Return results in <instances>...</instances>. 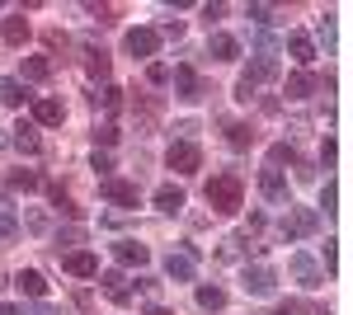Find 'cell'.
Masks as SVG:
<instances>
[{
  "instance_id": "277c9868",
  "label": "cell",
  "mask_w": 353,
  "mask_h": 315,
  "mask_svg": "<svg viewBox=\"0 0 353 315\" xmlns=\"http://www.w3.org/2000/svg\"><path fill=\"white\" fill-rule=\"evenodd\" d=\"M165 165H170L174 174H198V170H203V151H198V141H193V136H179V141H170V151H165Z\"/></svg>"
},
{
  "instance_id": "ac0fdd59",
  "label": "cell",
  "mask_w": 353,
  "mask_h": 315,
  "mask_svg": "<svg viewBox=\"0 0 353 315\" xmlns=\"http://www.w3.org/2000/svg\"><path fill=\"white\" fill-rule=\"evenodd\" d=\"M208 57H212V61H236V57H241V43H236L231 33H212V38H208Z\"/></svg>"
},
{
  "instance_id": "2e32d148",
  "label": "cell",
  "mask_w": 353,
  "mask_h": 315,
  "mask_svg": "<svg viewBox=\"0 0 353 315\" xmlns=\"http://www.w3.org/2000/svg\"><path fill=\"white\" fill-rule=\"evenodd\" d=\"M66 118L61 99H33V128H57Z\"/></svg>"
},
{
  "instance_id": "4dcf8cb0",
  "label": "cell",
  "mask_w": 353,
  "mask_h": 315,
  "mask_svg": "<svg viewBox=\"0 0 353 315\" xmlns=\"http://www.w3.org/2000/svg\"><path fill=\"white\" fill-rule=\"evenodd\" d=\"M226 141H231L236 151H245V146L254 141V128H245V123H231V128H226Z\"/></svg>"
},
{
  "instance_id": "4316f807",
  "label": "cell",
  "mask_w": 353,
  "mask_h": 315,
  "mask_svg": "<svg viewBox=\"0 0 353 315\" xmlns=\"http://www.w3.org/2000/svg\"><path fill=\"white\" fill-rule=\"evenodd\" d=\"M43 188H48V198H52V207H57V212H66V216H76V212H81L76 203H71V193H66L61 184H43Z\"/></svg>"
},
{
  "instance_id": "1f68e13d",
  "label": "cell",
  "mask_w": 353,
  "mask_h": 315,
  "mask_svg": "<svg viewBox=\"0 0 353 315\" xmlns=\"http://www.w3.org/2000/svg\"><path fill=\"white\" fill-rule=\"evenodd\" d=\"M250 245H254L250 236H231V240H221V259H241Z\"/></svg>"
},
{
  "instance_id": "3957f363",
  "label": "cell",
  "mask_w": 353,
  "mask_h": 315,
  "mask_svg": "<svg viewBox=\"0 0 353 315\" xmlns=\"http://www.w3.org/2000/svg\"><path fill=\"white\" fill-rule=\"evenodd\" d=\"M273 76H278V61L259 52V57H254V61L241 71V80H236V99H241V104H250V94H254L264 80H273Z\"/></svg>"
},
{
  "instance_id": "e0dca14e",
  "label": "cell",
  "mask_w": 353,
  "mask_h": 315,
  "mask_svg": "<svg viewBox=\"0 0 353 315\" xmlns=\"http://www.w3.org/2000/svg\"><path fill=\"white\" fill-rule=\"evenodd\" d=\"M14 287L24 292V296H33V301H43L48 296V278L38 268H24V273H14Z\"/></svg>"
},
{
  "instance_id": "d590c367",
  "label": "cell",
  "mask_w": 353,
  "mask_h": 315,
  "mask_svg": "<svg viewBox=\"0 0 353 315\" xmlns=\"http://www.w3.org/2000/svg\"><path fill=\"white\" fill-rule=\"evenodd\" d=\"M146 80H151V85H170V66H165V61H151V66H146Z\"/></svg>"
},
{
  "instance_id": "5bb4252c",
  "label": "cell",
  "mask_w": 353,
  "mask_h": 315,
  "mask_svg": "<svg viewBox=\"0 0 353 315\" xmlns=\"http://www.w3.org/2000/svg\"><path fill=\"white\" fill-rule=\"evenodd\" d=\"M113 259L118 263H128V268H141V263L151 259V250H146V245H141V240H132V236H123V240H113Z\"/></svg>"
},
{
  "instance_id": "603a6c76",
  "label": "cell",
  "mask_w": 353,
  "mask_h": 315,
  "mask_svg": "<svg viewBox=\"0 0 353 315\" xmlns=\"http://www.w3.org/2000/svg\"><path fill=\"white\" fill-rule=\"evenodd\" d=\"M0 38H5L10 48H24V38H28V19H24V14H10V19L0 24Z\"/></svg>"
},
{
  "instance_id": "d6986e66",
  "label": "cell",
  "mask_w": 353,
  "mask_h": 315,
  "mask_svg": "<svg viewBox=\"0 0 353 315\" xmlns=\"http://www.w3.org/2000/svg\"><path fill=\"white\" fill-rule=\"evenodd\" d=\"M288 52L297 66H311L316 61V43H311V33H288Z\"/></svg>"
},
{
  "instance_id": "b9f144b4",
  "label": "cell",
  "mask_w": 353,
  "mask_h": 315,
  "mask_svg": "<svg viewBox=\"0 0 353 315\" xmlns=\"http://www.w3.org/2000/svg\"><path fill=\"white\" fill-rule=\"evenodd\" d=\"M321 259H325V273L339 268V250H334V240H325V250H321Z\"/></svg>"
},
{
  "instance_id": "bcb514c9",
  "label": "cell",
  "mask_w": 353,
  "mask_h": 315,
  "mask_svg": "<svg viewBox=\"0 0 353 315\" xmlns=\"http://www.w3.org/2000/svg\"><path fill=\"white\" fill-rule=\"evenodd\" d=\"M146 315H170V311H165V306H146Z\"/></svg>"
},
{
  "instance_id": "f35d334b",
  "label": "cell",
  "mask_w": 353,
  "mask_h": 315,
  "mask_svg": "<svg viewBox=\"0 0 353 315\" xmlns=\"http://www.w3.org/2000/svg\"><path fill=\"white\" fill-rule=\"evenodd\" d=\"M90 170H99V174L109 179V170H113V156H109V151H94V156H90Z\"/></svg>"
},
{
  "instance_id": "484cf974",
  "label": "cell",
  "mask_w": 353,
  "mask_h": 315,
  "mask_svg": "<svg viewBox=\"0 0 353 315\" xmlns=\"http://www.w3.org/2000/svg\"><path fill=\"white\" fill-rule=\"evenodd\" d=\"M19 236V216H14V203L0 198V240H14Z\"/></svg>"
},
{
  "instance_id": "8fae6325",
  "label": "cell",
  "mask_w": 353,
  "mask_h": 315,
  "mask_svg": "<svg viewBox=\"0 0 353 315\" xmlns=\"http://www.w3.org/2000/svg\"><path fill=\"white\" fill-rule=\"evenodd\" d=\"M259 193H264L269 203H278V207H292V203H288V174H283V170H259Z\"/></svg>"
},
{
  "instance_id": "5b68a950",
  "label": "cell",
  "mask_w": 353,
  "mask_h": 315,
  "mask_svg": "<svg viewBox=\"0 0 353 315\" xmlns=\"http://www.w3.org/2000/svg\"><path fill=\"white\" fill-rule=\"evenodd\" d=\"M170 85H174V99H184V104H198V99H203V94H208V85H203V76H198V71H193L189 61H184V66H174V71H170Z\"/></svg>"
},
{
  "instance_id": "30bf717a",
  "label": "cell",
  "mask_w": 353,
  "mask_h": 315,
  "mask_svg": "<svg viewBox=\"0 0 353 315\" xmlns=\"http://www.w3.org/2000/svg\"><path fill=\"white\" fill-rule=\"evenodd\" d=\"M61 268L71 278H99V254L94 250H71V254H61Z\"/></svg>"
},
{
  "instance_id": "83f0119b",
  "label": "cell",
  "mask_w": 353,
  "mask_h": 315,
  "mask_svg": "<svg viewBox=\"0 0 353 315\" xmlns=\"http://www.w3.org/2000/svg\"><path fill=\"white\" fill-rule=\"evenodd\" d=\"M10 188L33 193V188H43V174H38V170H14V174H10Z\"/></svg>"
},
{
  "instance_id": "836d02e7",
  "label": "cell",
  "mask_w": 353,
  "mask_h": 315,
  "mask_svg": "<svg viewBox=\"0 0 353 315\" xmlns=\"http://www.w3.org/2000/svg\"><path fill=\"white\" fill-rule=\"evenodd\" d=\"M24 226L43 236V231H48V212H43V207H24Z\"/></svg>"
},
{
  "instance_id": "74e56055",
  "label": "cell",
  "mask_w": 353,
  "mask_h": 315,
  "mask_svg": "<svg viewBox=\"0 0 353 315\" xmlns=\"http://www.w3.org/2000/svg\"><path fill=\"white\" fill-rule=\"evenodd\" d=\"M334 203H339V188H334V179H325V188H321V207H325V216L334 212Z\"/></svg>"
},
{
  "instance_id": "f1b7e54d",
  "label": "cell",
  "mask_w": 353,
  "mask_h": 315,
  "mask_svg": "<svg viewBox=\"0 0 353 315\" xmlns=\"http://www.w3.org/2000/svg\"><path fill=\"white\" fill-rule=\"evenodd\" d=\"M94 104H104V113H118V108H123V90H118V85H104V90L94 94Z\"/></svg>"
},
{
  "instance_id": "e575fe53",
  "label": "cell",
  "mask_w": 353,
  "mask_h": 315,
  "mask_svg": "<svg viewBox=\"0 0 353 315\" xmlns=\"http://www.w3.org/2000/svg\"><path fill=\"white\" fill-rule=\"evenodd\" d=\"M311 43H325V52H330V48H334V24H330V19H316V38H311Z\"/></svg>"
},
{
  "instance_id": "ba28073f",
  "label": "cell",
  "mask_w": 353,
  "mask_h": 315,
  "mask_svg": "<svg viewBox=\"0 0 353 315\" xmlns=\"http://www.w3.org/2000/svg\"><path fill=\"white\" fill-rule=\"evenodd\" d=\"M123 48H128L137 61H151V57L161 52V33H156V28H132V33L123 38Z\"/></svg>"
},
{
  "instance_id": "cb8c5ba5",
  "label": "cell",
  "mask_w": 353,
  "mask_h": 315,
  "mask_svg": "<svg viewBox=\"0 0 353 315\" xmlns=\"http://www.w3.org/2000/svg\"><path fill=\"white\" fill-rule=\"evenodd\" d=\"M283 165H297V146L292 141H273L269 146V170H283Z\"/></svg>"
},
{
  "instance_id": "f6af8a7d",
  "label": "cell",
  "mask_w": 353,
  "mask_h": 315,
  "mask_svg": "<svg viewBox=\"0 0 353 315\" xmlns=\"http://www.w3.org/2000/svg\"><path fill=\"white\" fill-rule=\"evenodd\" d=\"M28 315H61V311H57V306H48V301H33V306H28Z\"/></svg>"
},
{
  "instance_id": "ee69618b",
  "label": "cell",
  "mask_w": 353,
  "mask_h": 315,
  "mask_svg": "<svg viewBox=\"0 0 353 315\" xmlns=\"http://www.w3.org/2000/svg\"><path fill=\"white\" fill-rule=\"evenodd\" d=\"M94 141H104V146H113V141H118V128H113V123H104V128L94 132Z\"/></svg>"
},
{
  "instance_id": "f546056e",
  "label": "cell",
  "mask_w": 353,
  "mask_h": 315,
  "mask_svg": "<svg viewBox=\"0 0 353 315\" xmlns=\"http://www.w3.org/2000/svg\"><path fill=\"white\" fill-rule=\"evenodd\" d=\"M198 306H203V311H221V306H226V292L221 287H198Z\"/></svg>"
},
{
  "instance_id": "7dc6e473",
  "label": "cell",
  "mask_w": 353,
  "mask_h": 315,
  "mask_svg": "<svg viewBox=\"0 0 353 315\" xmlns=\"http://www.w3.org/2000/svg\"><path fill=\"white\" fill-rule=\"evenodd\" d=\"M0 315H19V311H14V306H0Z\"/></svg>"
},
{
  "instance_id": "ab89813d",
  "label": "cell",
  "mask_w": 353,
  "mask_h": 315,
  "mask_svg": "<svg viewBox=\"0 0 353 315\" xmlns=\"http://www.w3.org/2000/svg\"><path fill=\"white\" fill-rule=\"evenodd\" d=\"M85 240V226H66V231H57V245H81Z\"/></svg>"
},
{
  "instance_id": "8992f818",
  "label": "cell",
  "mask_w": 353,
  "mask_h": 315,
  "mask_svg": "<svg viewBox=\"0 0 353 315\" xmlns=\"http://www.w3.org/2000/svg\"><path fill=\"white\" fill-rule=\"evenodd\" d=\"M165 278L170 283H193L198 278V254L193 250H170L165 254Z\"/></svg>"
},
{
  "instance_id": "7a4b0ae2",
  "label": "cell",
  "mask_w": 353,
  "mask_h": 315,
  "mask_svg": "<svg viewBox=\"0 0 353 315\" xmlns=\"http://www.w3.org/2000/svg\"><path fill=\"white\" fill-rule=\"evenodd\" d=\"M316 231H321V212H316V207H288V216L278 221V236L288 240V245H292V240L316 236Z\"/></svg>"
},
{
  "instance_id": "d4e9b609",
  "label": "cell",
  "mask_w": 353,
  "mask_h": 315,
  "mask_svg": "<svg viewBox=\"0 0 353 315\" xmlns=\"http://www.w3.org/2000/svg\"><path fill=\"white\" fill-rule=\"evenodd\" d=\"M24 99H28L24 80H0V104H10V108H24Z\"/></svg>"
},
{
  "instance_id": "4fadbf2b",
  "label": "cell",
  "mask_w": 353,
  "mask_h": 315,
  "mask_svg": "<svg viewBox=\"0 0 353 315\" xmlns=\"http://www.w3.org/2000/svg\"><path fill=\"white\" fill-rule=\"evenodd\" d=\"M316 90H330V76H311V71H292L288 76V99H311Z\"/></svg>"
},
{
  "instance_id": "44dd1931",
  "label": "cell",
  "mask_w": 353,
  "mask_h": 315,
  "mask_svg": "<svg viewBox=\"0 0 353 315\" xmlns=\"http://www.w3.org/2000/svg\"><path fill=\"white\" fill-rule=\"evenodd\" d=\"M156 207H161L165 216H179V212H184V188L161 184V188H156Z\"/></svg>"
},
{
  "instance_id": "9a60e30c",
  "label": "cell",
  "mask_w": 353,
  "mask_h": 315,
  "mask_svg": "<svg viewBox=\"0 0 353 315\" xmlns=\"http://www.w3.org/2000/svg\"><path fill=\"white\" fill-rule=\"evenodd\" d=\"M99 287L109 292V301H118V306L132 301V287H128V278H123L118 268H104V273H99Z\"/></svg>"
},
{
  "instance_id": "52a82bcc",
  "label": "cell",
  "mask_w": 353,
  "mask_h": 315,
  "mask_svg": "<svg viewBox=\"0 0 353 315\" xmlns=\"http://www.w3.org/2000/svg\"><path fill=\"white\" fill-rule=\"evenodd\" d=\"M241 283H245V292H250V296H273V287H278V273H273L269 263H245Z\"/></svg>"
},
{
  "instance_id": "d6a6232c",
  "label": "cell",
  "mask_w": 353,
  "mask_h": 315,
  "mask_svg": "<svg viewBox=\"0 0 353 315\" xmlns=\"http://www.w3.org/2000/svg\"><path fill=\"white\" fill-rule=\"evenodd\" d=\"M90 76L94 80H109V52L99 48V52H90Z\"/></svg>"
},
{
  "instance_id": "8d00e7d4",
  "label": "cell",
  "mask_w": 353,
  "mask_h": 315,
  "mask_svg": "<svg viewBox=\"0 0 353 315\" xmlns=\"http://www.w3.org/2000/svg\"><path fill=\"white\" fill-rule=\"evenodd\" d=\"M245 14H250L254 24H273V5H245Z\"/></svg>"
},
{
  "instance_id": "6da1fadb",
  "label": "cell",
  "mask_w": 353,
  "mask_h": 315,
  "mask_svg": "<svg viewBox=\"0 0 353 315\" xmlns=\"http://www.w3.org/2000/svg\"><path fill=\"white\" fill-rule=\"evenodd\" d=\"M203 198H208V207L212 212H241L245 207V184L236 170H221V174H212L208 179V188H203Z\"/></svg>"
},
{
  "instance_id": "7bdbcfd3",
  "label": "cell",
  "mask_w": 353,
  "mask_h": 315,
  "mask_svg": "<svg viewBox=\"0 0 353 315\" xmlns=\"http://www.w3.org/2000/svg\"><path fill=\"white\" fill-rule=\"evenodd\" d=\"M156 33H161V38H179V33H184V24H179V19H165Z\"/></svg>"
},
{
  "instance_id": "9c48e42d",
  "label": "cell",
  "mask_w": 353,
  "mask_h": 315,
  "mask_svg": "<svg viewBox=\"0 0 353 315\" xmlns=\"http://www.w3.org/2000/svg\"><path fill=\"white\" fill-rule=\"evenodd\" d=\"M99 193H104V203H113V207H137L141 203V188L128 184V179H113V174L99 184Z\"/></svg>"
},
{
  "instance_id": "60d3db41",
  "label": "cell",
  "mask_w": 353,
  "mask_h": 315,
  "mask_svg": "<svg viewBox=\"0 0 353 315\" xmlns=\"http://www.w3.org/2000/svg\"><path fill=\"white\" fill-rule=\"evenodd\" d=\"M334 156H339V151H334V136H325V141H321V165L334 170Z\"/></svg>"
},
{
  "instance_id": "ffe728a7",
  "label": "cell",
  "mask_w": 353,
  "mask_h": 315,
  "mask_svg": "<svg viewBox=\"0 0 353 315\" xmlns=\"http://www.w3.org/2000/svg\"><path fill=\"white\" fill-rule=\"evenodd\" d=\"M10 141H14V151H24V156H38V151H43V136H38V128H33V123H19Z\"/></svg>"
},
{
  "instance_id": "7402d4cb",
  "label": "cell",
  "mask_w": 353,
  "mask_h": 315,
  "mask_svg": "<svg viewBox=\"0 0 353 315\" xmlns=\"http://www.w3.org/2000/svg\"><path fill=\"white\" fill-rule=\"evenodd\" d=\"M48 76H52V61H48V57H24V66H19V80H28V85H43Z\"/></svg>"
},
{
  "instance_id": "7c38bea8",
  "label": "cell",
  "mask_w": 353,
  "mask_h": 315,
  "mask_svg": "<svg viewBox=\"0 0 353 315\" xmlns=\"http://www.w3.org/2000/svg\"><path fill=\"white\" fill-rule=\"evenodd\" d=\"M288 268H292V278H297V283H301L306 292H316L321 283H325V273H321V263L311 259V254H292V263H288Z\"/></svg>"
}]
</instances>
